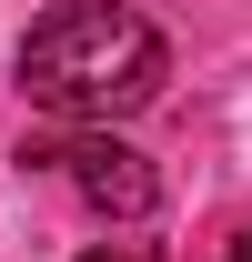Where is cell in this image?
<instances>
[{"label":"cell","mask_w":252,"mask_h":262,"mask_svg":"<svg viewBox=\"0 0 252 262\" xmlns=\"http://www.w3.org/2000/svg\"><path fill=\"white\" fill-rule=\"evenodd\" d=\"M232 262H252V222H242V232H232Z\"/></svg>","instance_id":"4"},{"label":"cell","mask_w":252,"mask_h":262,"mask_svg":"<svg viewBox=\"0 0 252 262\" xmlns=\"http://www.w3.org/2000/svg\"><path fill=\"white\" fill-rule=\"evenodd\" d=\"M20 162H40V171H61L71 192L91 202L101 222H141L161 202V171L131 151L121 131H61V141H40V151H20Z\"/></svg>","instance_id":"2"},{"label":"cell","mask_w":252,"mask_h":262,"mask_svg":"<svg viewBox=\"0 0 252 262\" xmlns=\"http://www.w3.org/2000/svg\"><path fill=\"white\" fill-rule=\"evenodd\" d=\"M161 71H172L161 31L121 0H61L20 31V91H31V111L71 131H111L121 111H141L161 91Z\"/></svg>","instance_id":"1"},{"label":"cell","mask_w":252,"mask_h":262,"mask_svg":"<svg viewBox=\"0 0 252 262\" xmlns=\"http://www.w3.org/2000/svg\"><path fill=\"white\" fill-rule=\"evenodd\" d=\"M81 262H161V252H152V242H91Z\"/></svg>","instance_id":"3"}]
</instances>
